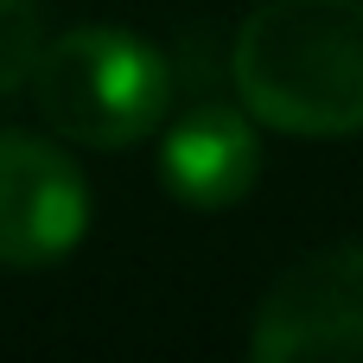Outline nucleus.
I'll list each match as a JSON object with an SVG mask.
<instances>
[{
	"label": "nucleus",
	"instance_id": "obj_1",
	"mask_svg": "<svg viewBox=\"0 0 363 363\" xmlns=\"http://www.w3.org/2000/svg\"><path fill=\"white\" fill-rule=\"evenodd\" d=\"M236 102L281 134L363 128V0H268L230 51Z\"/></svg>",
	"mask_w": 363,
	"mask_h": 363
},
{
	"label": "nucleus",
	"instance_id": "obj_4",
	"mask_svg": "<svg viewBox=\"0 0 363 363\" xmlns=\"http://www.w3.org/2000/svg\"><path fill=\"white\" fill-rule=\"evenodd\" d=\"M249 351L287 357H363V249H332L294 262L255 306Z\"/></svg>",
	"mask_w": 363,
	"mask_h": 363
},
{
	"label": "nucleus",
	"instance_id": "obj_6",
	"mask_svg": "<svg viewBox=\"0 0 363 363\" xmlns=\"http://www.w3.org/2000/svg\"><path fill=\"white\" fill-rule=\"evenodd\" d=\"M38 45H45V32H38V6H32V0H0V96L19 89V83L32 77Z\"/></svg>",
	"mask_w": 363,
	"mask_h": 363
},
{
	"label": "nucleus",
	"instance_id": "obj_5",
	"mask_svg": "<svg viewBox=\"0 0 363 363\" xmlns=\"http://www.w3.org/2000/svg\"><path fill=\"white\" fill-rule=\"evenodd\" d=\"M255 172H262V147H255V128H249L242 102L198 96L179 115H166L160 179L185 211H230L236 198H249Z\"/></svg>",
	"mask_w": 363,
	"mask_h": 363
},
{
	"label": "nucleus",
	"instance_id": "obj_2",
	"mask_svg": "<svg viewBox=\"0 0 363 363\" xmlns=\"http://www.w3.org/2000/svg\"><path fill=\"white\" fill-rule=\"evenodd\" d=\"M26 83H32L38 115L64 140L96 147V153L140 147L172 108L166 57L121 26H77V32L38 45V64Z\"/></svg>",
	"mask_w": 363,
	"mask_h": 363
},
{
	"label": "nucleus",
	"instance_id": "obj_3",
	"mask_svg": "<svg viewBox=\"0 0 363 363\" xmlns=\"http://www.w3.org/2000/svg\"><path fill=\"white\" fill-rule=\"evenodd\" d=\"M89 230L83 172L38 134H0V268H57Z\"/></svg>",
	"mask_w": 363,
	"mask_h": 363
}]
</instances>
